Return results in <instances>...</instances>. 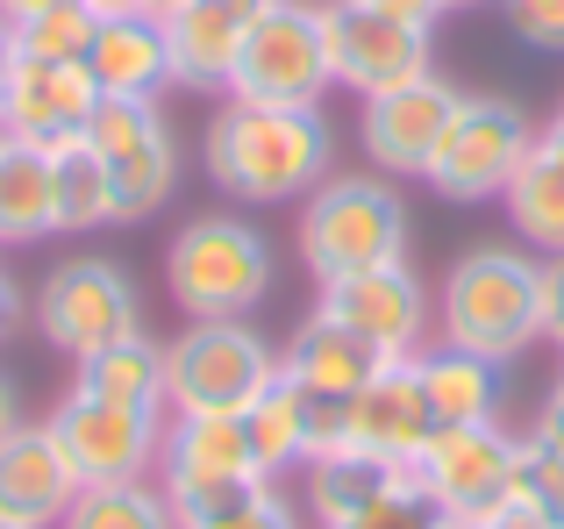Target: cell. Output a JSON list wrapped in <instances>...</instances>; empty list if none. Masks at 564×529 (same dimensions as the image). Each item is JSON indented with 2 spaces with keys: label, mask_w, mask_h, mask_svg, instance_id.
I'll use <instances>...</instances> for the list:
<instances>
[{
  "label": "cell",
  "mask_w": 564,
  "mask_h": 529,
  "mask_svg": "<svg viewBox=\"0 0 564 529\" xmlns=\"http://www.w3.org/2000/svg\"><path fill=\"white\" fill-rule=\"evenodd\" d=\"M200 165L236 201H307L336 172V137L322 108H250L221 100L200 129Z\"/></svg>",
  "instance_id": "cell-1"
},
{
  "label": "cell",
  "mask_w": 564,
  "mask_h": 529,
  "mask_svg": "<svg viewBox=\"0 0 564 529\" xmlns=\"http://www.w3.org/2000/svg\"><path fill=\"white\" fill-rule=\"evenodd\" d=\"M436 344L479 350L508 365L543 344V258L508 251V244H471L443 272L436 293Z\"/></svg>",
  "instance_id": "cell-2"
},
{
  "label": "cell",
  "mask_w": 564,
  "mask_h": 529,
  "mask_svg": "<svg viewBox=\"0 0 564 529\" xmlns=\"http://www.w3.org/2000/svg\"><path fill=\"white\" fill-rule=\"evenodd\" d=\"M279 287V258L272 237L243 215H193L180 237L165 244V293L186 322H215V315H250L264 307Z\"/></svg>",
  "instance_id": "cell-3"
},
{
  "label": "cell",
  "mask_w": 564,
  "mask_h": 529,
  "mask_svg": "<svg viewBox=\"0 0 564 529\" xmlns=\"http://www.w3.org/2000/svg\"><path fill=\"white\" fill-rule=\"evenodd\" d=\"M408 237H414L408 201L386 172H344V180L329 172L301 201V264L315 272V287L408 258Z\"/></svg>",
  "instance_id": "cell-4"
},
{
  "label": "cell",
  "mask_w": 564,
  "mask_h": 529,
  "mask_svg": "<svg viewBox=\"0 0 564 529\" xmlns=\"http://www.w3.org/2000/svg\"><path fill=\"white\" fill-rule=\"evenodd\" d=\"M279 379V350L250 315L186 322L165 344V401L172 415H243L264 387Z\"/></svg>",
  "instance_id": "cell-5"
},
{
  "label": "cell",
  "mask_w": 564,
  "mask_h": 529,
  "mask_svg": "<svg viewBox=\"0 0 564 529\" xmlns=\"http://www.w3.org/2000/svg\"><path fill=\"white\" fill-rule=\"evenodd\" d=\"M29 322H36V336L57 358L79 365V358H94V350H108V344L143 330V293L129 279V264L79 251V258H57L43 272L36 301H29Z\"/></svg>",
  "instance_id": "cell-6"
},
{
  "label": "cell",
  "mask_w": 564,
  "mask_h": 529,
  "mask_svg": "<svg viewBox=\"0 0 564 529\" xmlns=\"http://www.w3.org/2000/svg\"><path fill=\"white\" fill-rule=\"evenodd\" d=\"M329 86L336 72H329V36H322V0H272L258 29L243 36L221 94L250 100V108H322Z\"/></svg>",
  "instance_id": "cell-7"
},
{
  "label": "cell",
  "mask_w": 564,
  "mask_h": 529,
  "mask_svg": "<svg viewBox=\"0 0 564 529\" xmlns=\"http://www.w3.org/2000/svg\"><path fill=\"white\" fill-rule=\"evenodd\" d=\"M158 487L186 522H207L236 508L250 487H264L258 458H250L243 415H165V444H158Z\"/></svg>",
  "instance_id": "cell-8"
},
{
  "label": "cell",
  "mask_w": 564,
  "mask_h": 529,
  "mask_svg": "<svg viewBox=\"0 0 564 529\" xmlns=\"http://www.w3.org/2000/svg\"><path fill=\"white\" fill-rule=\"evenodd\" d=\"M86 143L100 151L115 186V223H151L180 186V137H172L165 108L143 94H100Z\"/></svg>",
  "instance_id": "cell-9"
},
{
  "label": "cell",
  "mask_w": 564,
  "mask_h": 529,
  "mask_svg": "<svg viewBox=\"0 0 564 529\" xmlns=\"http://www.w3.org/2000/svg\"><path fill=\"white\" fill-rule=\"evenodd\" d=\"M529 151H536V122L508 94H465V108H457L451 137L436 143L422 180L436 201H500Z\"/></svg>",
  "instance_id": "cell-10"
},
{
  "label": "cell",
  "mask_w": 564,
  "mask_h": 529,
  "mask_svg": "<svg viewBox=\"0 0 564 529\" xmlns=\"http://www.w3.org/2000/svg\"><path fill=\"white\" fill-rule=\"evenodd\" d=\"M57 451L72 458L79 487H115V479H158V444H165V415L151 408L100 401L86 387H65L57 408L43 415Z\"/></svg>",
  "instance_id": "cell-11"
},
{
  "label": "cell",
  "mask_w": 564,
  "mask_h": 529,
  "mask_svg": "<svg viewBox=\"0 0 564 529\" xmlns=\"http://www.w3.org/2000/svg\"><path fill=\"white\" fill-rule=\"evenodd\" d=\"M514 451H522V436L500 430V415L494 422H443L414 451L408 479L436 494L443 516H494L514 487Z\"/></svg>",
  "instance_id": "cell-12"
},
{
  "label": "cell",
  "mask_w": 564,
  "mask_h": 529,
  "mask_svg": "<svg viewBox=\"0 0 564 529\" xmlns=\"http://www.w3.org/2000/svg\"><path fill=\"white\" fill-rule=\"evenodd\" d=\"M322 315L350 322L358 336H372L386 358H422L436 344V293L429 279L414 272L408 258L372 264V272H344V279H322Z\"/></svg>",
  "instance_id": "cell-13"
},
{
  "label": "cell",
  "mask_w": 564,
  "mask_h": 529,
  "mask_svg": "<svg viewBox=\"0 0 564 529\" xmlns=\"http://www.w3.org/2000/svg\"><path fill=\"white\" fill-rule=\"evenodd\" d=\"M322 36H329V72L336 86H350L358 100L408 86L422 72H436V29H408L386 14L358 8V0H322Z\"/></svg>",
  "instance_id": "cell-14"
},
{
  "label": "cell",
  "mask_w": 564,
  "mask_h": 529,
  "mask_svg": "<svg viewBox=\"0 0 564 529\" xmlns=\"http://www.w3.org/2000/svg\"><path fill=\"white\" fill-rule=\"evenodd\" d=\"M457 108H465V86L443 79V72H422V79H408V86L372 94L365 100V122H358L372 172H386V180H422L436 143L451 137Z\"/></svg>",
  "instance_id": "cell-15"
},
{
  "label": "cell",
  "mask_w": 564,
  "mask_h": 529,
  "mask_svg": "<svg viewBox=\"0 0 564 529\" xmlns=\"http://www.w3.org/2000/svg\"><path fill=\"white\" fill-rule=\"evenodd\" d=\"M100 108V86L86 65H36V57H14L8 86H0V137L36 143V151H65L86 137Z\"/></svg>",
  "instance_id": "cell-16"
},
{
  "label": "cell",
  "mask_w": 564,
  "mask_h": 529,
  "mask_svg": "<svg viewBox=\"0 0 564 529\" xmlns=\"http://www.w3.org/2000/svg\"><path fill=\"white\" fill-rule=\"evenodd\" d=\"M79 501V473L43 422H14L0 436V516L14 529H57Z\"/></svg>",
  "instance_id": "cell-17"
},
{
  "label": "cell",
  "mask_w": 564,
  "mask_h": 529,
  "mask_svg": "<svg viewBox=\"0 0 564 529\" xmlns=\"http://www.w3.org/2000/svg\"><path fill=\"white\" fill-rule=\"evenodd\" d=\"M429 436H436V408H429L422 365H414V358H393V365L372 379V387L350 401V444L408 473L414 451H422Z\"/></svg>",
  "instance_id": "cell-18"
},
{
  "label": "cell",
  "mask_w": 564,
  "mask_h": 529,
  "mask_svg": "<svg viewBox=\"0 0 564 529\" xmlns=\"http://www.w3.org/2000/svg\"><path fill=\"white\" fill-rule=\"evenodd\" d=\"M264 8H272V0H186L180 14H165L172 79L193 86V94H221L236 51H243V36L258 29Z\"/></svg>",
  "instance_id": "cell-19"
},
{
  "label": "cell",
  "mask_w": 564,
  "mask_h": 529,
  "mask_svg": "<svg viewBox=\"0 0 564 529\" xmlns=\"http://www.w3.org/2000/svg\"><path fill=\"white\" fill-rule=\"evenodd\" d=\"M386 365H393V358H386L372 336H358L350 322L322 315V307L286 336V350H279V373H286V379H301V387H315V393H350V401L372 387Z\"/></svg>",
  "instance_id": "cell-20"
},
{
  "label": "cell",
  "mask_w": 564,
  "mask_h": 529,
  "mask_svg": "<svg viewBox=\"0 0 564 529\" xmlns=\"http://www.w3.org/2000/svg\"><path fill=\"white\" fill-rule=\"evenodd\" d=\"M86 72H94L100 94H143L158 100L172 79V43H165V22L158 14H108L94 29V51H86Z\"/></svg>",
  "instance_id": "cell-21"
},
{
  "label": "cell",
  "mask_w": 564,
  "mask_h": 529,
  "mask_svg": "<svg viewBox=\"0 0 564 529\" xmlns=\"http://www.w3.org/2000/svg\"><path fill=\"white\" fill-rule=\"evenodd\" d=\"M393 479H400V465H386V458H372V451H358V444H344V451H329V458H307L301 465L307 516H315L322 529H350L386 487H393Z\"/></svg>",
  "instance_id": "cell-22"
},
{
  "label": "cell",
  "mask_w": 564,
  "mask_h": 529,
  "mask_svg": "<svg viewBox=\"0 0 564 529\" xmlns=\"http://www.w3.org/2000/svg\"><path fill=\"white\" fill-rule=\"evenodd\" d=\"M57 237V194H51V151L0 137V251Z\"/></svg>",
  "instance_id": "cell-23"
},
{
  "label": "cell",
  "mask_w": 564,
  "mask_h": 529,
  "mask_svg": "<svg viewBox=\"0 0 564 529\" xmlns=\"http://www.w3.org/2000/svg\"><path fill=\"white\" fill-rule=\"evenodd\" d=\"M72 387L100 393V401H122V408H151V415H172L165 401V344L151 330L122 336V344L94 350V358L72 365Z\"/></svg>",
  "instance_id": "cell-24"
},
{
  "label": "cell",
  "mask_w": 564,
  "mask_h": 529,
  "mask_svg": "<svg viewBox=\"0 0 564 529\" xmlns=\"http://www.w3.org/2000/svg\"><path fill=\"white\" fill-rule=\"evenodd\" d=\"M414 365H422V387H429V408H436V430H443V422H494L500 415V365L494 358L457 350V344H429Z\"/></svg>",
  "instance_id": "cell-25"
},
{
  "label": "cell",
  "mask_w": 564,
  "mask_h": 529,
  "mask_svg": "<svg viewBox=\"0 0 564 529\" xmlns=\"http://www.w3.org/2000/svg\"><path fill=\"white\" fill-rule=\"evenodd\" d=\"M500 208H508V229L529 244V251L564 258V165H557L551 151H529L522 158V172L508 180Z\"/></svg>",
  "instance_id": "cell-26"
},
{
  "label": "cell",
  "mask_w": 564,
  "mask_h": 529,
  "mask_svg": "<svg viewBox=\"0 0 564 529\" xmlns=\"http://www.w3.org/2000/svg\"><path fill=\"white\" fill-rule=\"evenodd\" d=\"M51 194H57V237H94V229L115 223L108 165H100V151L86 137L51 151Z\"/></svg>",
  "instance_id": "cell-27"
},
{
  "label": "cell",
  "mask_w": 564,
  "mask_h": 529,
  "mask_svg": "<svg viewBox=\"0 0 564 529\" xmlns=\"http://www.w3.org/2000/svg\"><path fill=\"white\" fill-rule=\"evenodd\" d=\"M243 436H250V458H258L264 479H286L307 465V422H301V387L286 373L243 408Z\"/></svg>",
  "instance_id": "cell-28"
},
{
  "label": "cell",
  "mask_w": 564,
  "mask_h": 529,
  "mask_svg": "<svg viewBox=\"0 0 564 529\" xmlns=\"http://www.w3.org/2000/svg\"><path fill=\"white\" fill-rule=\"evenodd\" d=\"M57 529H180V508L158 479H115V487H79Z\"/></svg>",
  "instance_id": "cell-29"
},
{
  "label": "cell",
  "mask_w": 564,
  "mask_h": 529,
  "mask_svg": "<svg viewBox=\"0 0 564 529\" xmlns=\"http://www.w3.org/2000/svg\"><path fill=\"white\" fill-rule=\"evenodd\" d=\"M94 29H100V14L86 0H57V8H36L22 22H8V51L36 57V65H86Z\"/></svg>",
  "instance_id": "cell-30"
},
{
  "label": "cell",
  "mask_w": 564,
  "mask_h": 529,
  "mask_svg": "<svg viewBox=\"0 0 564 529\" xmlns=\"http://www.w3.org/2000/svg\"><path fill=\"white\" fill-rule=\"evenodd\" d=\"M514 501H529L551 529H564V451L551 444V436H536L529 430L522 436V451H514Z\"/></svg>",
  "instance_id": "cell-31"
},
{
  "label": "cell",
  "mask_w": 564,
  "mask_h": 529,
  "mask_svg": "<svg viewBox=\"0 0 564 529\" xmlns=\"http://www.w3.org/2000/svg\"><path fill=\"white\" fill-rule=\"evenodd\" d=\"M350 529H451V516L436 508V494H429V487H414V479L400 473L393 487H386V494H379V501L365 508V516L350 522Z\"/></svg>",
  "instance_id": "cell-32"
},
{
  "label": "cell",
  "mask_w": 564,
  "mask_h": 529,
  "mask_svg": "<svg viewBox=\"0 0 564 529\" xmlns=\"http://www.w3.org/2000/svg\"><path fill=\"white\" fill-rule=\"evenodd\" d=\"M186 529H301V508L279 494V479H264V487H250L236 508H221V516H207V522H186Z\"/></svg>",
  "instance_id": "cell-33"
},
{
  "label": "cell",
  "mask_w": 564,
  "mask_h": 529,
  "mask_svg": "<svg viewBox=\"0 0 564 529\" xmlns=\"http://www.w3.org/2000/svg\"><path fill=\"white\" fill-rule=\"evenodd\" d=\"M301 387V379H293ZM301 422H307V458H329L350 444V393H315L301 387Z\"/></svg>",
  "instance_id": "cell-34"
},
{
  "label": "cell",
  "mask_w": 564,
  "mask_h": 529,
  "mask_svg": "<svg viewBox=\"0 0 564 529\" xmlns=\"http://www.w3.org/2000/svg\"><path fill=\"white\" fill-rule=\"evenodd\" d=\"M500 8L529 51H564V0H500Z\"/></svg>",
  "instance_id": "cell-35"
},
{
  "label": "cell",
  "mask_w": 564,
  "mask_h": 529,
  "mask_svg": "<svg viewBox=\"0 0 564 529\" xmlns=\"http://www.w3.org/2000/svg\"><path fill=\"white\" fill-rule=\"evenodd\" d=\"M543 344L564 350V258H543Z\"/></svg>",
  "instance_id": "cell-36"
},
{
  "label": "cell",
  "mask_w": 564,
  "mask_h": 529,
  "mask_svg": "<svg viewBox=\"0 0 564 529\" xmlns=\"http://www.w3.org/2000/svg\"><path fill=\"white\" fill-rule=\"evenodd\" d=\"M358 8L386 14V22H408V29H436V22H443L436 0H358Z\"/></svg>",
  "instance_id": "cell-37"
},
{
  "label": "cell",
  "mask_w": 564,
  "mask_h": 529,
  "mask_svg": "<svg viewBox=\"0 0 564 529\" xmlns=\"http://www.w3.org/2000/svg\"><path fill=\"white\" fill-rule=\"evenodd\" d=\"M22 315H29V301H22V287H14V272L0 264V344L22 330Z\"/></svg>",
  "instance_id": "cell-38"
},
{
  "label": "cell",
  "mask_w": 564,
  "mask_h": 529,
  "mask_svg": "<svg viewBox=\"0 0 564 529\" xmlns=\"http://www.w3.org/2000/svg\"><path fill=\"white\" fill-rule=\"evenodd\" d=\"M536 436H551V444L564 451V379L551 387V401H543V415H536Z\"/></svg>",
  "instance_id": "cell-39"
},
{
  "label": "cell",
  "mask_w": 564,
  "mask_h": 529,
  "mask_svg": "<svg viewBox=\"0 0 564 529\" xmlns=\"http://www.w3.org/2000/svg\"><path fill=\"white\" fill-rule=\"evenodd\" d=\"M536 151H551V158H557V165H564V108H557V115H551V122H543V129H536Z\"/></svg>",
  "instance_id": "cell-40"
},
{
  "label": "cell",
  "mask_w": 564,
  "mask_h": 529,
  "mask_svg": "<svg viewBox=\"0 0 564 529\" xmlns=\"http://www.w3.org/2000/svg\"><path fill=\"white\" fill-rule=\"evenodd\" d=\"M14 422H22V401H14V379H8V373H0V436H8V430H14Z\"/></svg>",
  "instance_id": "cell-41"
},
{
  "label": "cell",
  "mask_w": 564,
  "mask_h": 529,
  "mask_svg": "<svg viewBox=\"0 0 564 529\" xmlns=\"http://www.w3.org/2000/svg\"><path fill=\"white\" fill-rule=\"evenodd\" d=\"M36 8H57V0H0V22H22V14H36Z\"/></svg>",
  "instance_id": "cell-42"
},
{
  "label": "cell",
  "mask_w": 564,
  "mask_h": 529,
  "mask_svg": "<svg viewBox=\"0 0 564 529\" xmlns=\"http://www.w3.org/2000/svg\"><path fill=\"white\" fill-rule=\"evenodd\" d=\"M86 8H94V14H100V22H108V14H137V8H143V0H86Z\"/></svg>",
  "instance_id": "cell-43"
},
{
  "label": "cell",
  "mask_w": 564,
  "mask_h": 529,
  "mask_svg": "<svg viewBox=\"0 0 564 529\" xmlns=\"http://www.w3.org/2000/svg\"><path fill=\"white\" fill-rule=\"evenodd\" d=\"M443 14H471V8H500V0H436Z\"/></svg>",
  "instance_id": "cell-44"
},
{
  "label": "cell",
  "mask_w": 564,
  "mask_h": 529,
  "mask_svg": "<svg viewBox=\"0 0 564 529\" xmlns=\"http://www.w3.org/2000/svg\"><path fill=\"white\" fill-rule=\"evenodd\" d=\"M186 0H143V14H158V22H165V14H180Z\"/></svg>",
  "instance_id": "cell-45"
},
{
  "label": "cell",
  "mask_w": 564,
  "mask_h": 529,
  "mask_svg": "<svg viewBox=\"0 0 564 529\" xmlns=\"http://www.w3.org/2000/svg\"><path fill=\"white\" fill-rule=\"evenodd\" d=\"M8 65H14V51H8V22H0V86H8Z\"/></svg>",
  "instance_id": "cell-46"
},
{
  "label": "cell",
  "mask_w": 564,
  "mask_h": 529,
  "mask_svg": "<svg viewBox=\"0 0 564 529\" xmlns=\"http://www.w3.org/2000/svg\"><path fill=\"white\" fill-rule=\"evenodd\" d=\"M451 529H486V516H451Z\"/></svg>",
  "instance_id": "cell-47"
},
{
  "label": "cell",
  "mask_w": 564,
  "mask_h": 529,
  "mask_svg": "<svg viewBox=\"0 0 564 529\" xmlns=\"http://www.w3.org/2000/svg\"><path fill=\"white\" fill-rule=\"evenodd\" d=\"M0 529H14V522H8V516H0Z\"/></svg>",
  "instance_id": "cell-48"
}]
</instances>
